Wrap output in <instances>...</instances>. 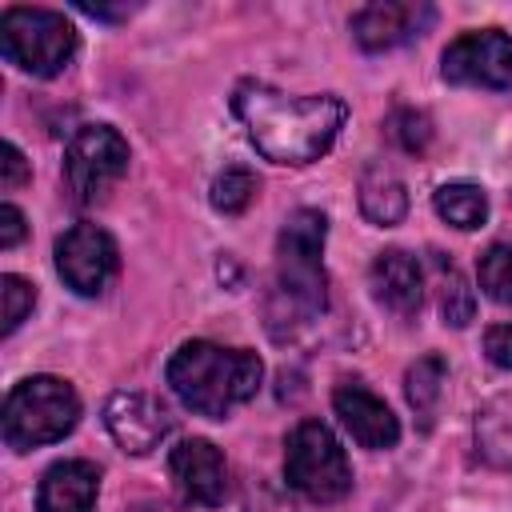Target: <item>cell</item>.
Segmentation results:
<instances>
[{
    "instance_id": "21",
    "label": "cell",
    "mask_w": 512,
    "mask_h": 512,
    "mask_svg": "<svg viewBox=\"0 0 512 512\" xmlns=\"http://www.w3.org/2000/svg\"><path fill=\"white\" fill-rule=\"evenodd\" d=\"M256 188H260V180H256L248 168L232 164V168H224V172L212 180V208L224 212V216H236V212H244V208L256 200Z\"/></svg>"
},
{
    "instance_id": "10",
    "label": "cell",
    "mask_w": 512,
    "mask_h": 512,
    "mask_svg": "<svg viewBox=\"0 0 512 512\" xmlns=\"http://www.w3.org/2000/svg\"><path fill=\"white\" fill-rule=\"evenodd\" d=\"M104 428L112 432V440H116L124 452L144 456V452H152V448L168 436L172 416H168V408H164L156 396H148V392H112V396L104 400Z\"/></svg>"
},
{
    "instance_id": "1",
    "label": "cell",
    "mask_w": 512,
    "mask_h": 512,
    "mask_svg": "<svg viewBox=\"0 0 512 512\" xmlns=\"http://www.w3.org/2000/svg\"><path fill=\"white\" fill-rule=\"evenodd\" d=\"M232 108L248 128L256 152L272 164H312L340 136L348 108L340 96H284L260 80H244L232 92Z\"/></svg>"
},
{
    "instance_id": "16",
    "label": "cell",
    "mask_w": 512,
    "mask_h": 512,
    "mask_svg": "<svg viewBox=\"0 0 512 512\" xmlns=\"http://www.w3.org/2000/svg\"><path fill=\"white\" fill-rule=\"evenodd\" d=\"M360 212L372 224H380V228L400 224L404 212H408V188H404V180L396 172H388V168H368L364 180H360Z\"/></svg>"
},
{
    "instance_id": "23",
    "label": "cell",
    "mask_w": 512,
    "mask_h": 512,
    "mask_svg": "<svg viewBox=\"0 0 512 512\" xmlns=\"http://www.w3.org/2000/svg\"><path fill=\"white\" fill-rule=\"evenodd\" d=\"M388 132L404 152H416V156L432 144V120L416 108H396L392 120H388Z\"/></svg>"
},
{
    "instance_id": "22",
    "label": "cell",
    "mask_w": 512,
    "mask_h": 512,
    "mask_svg": "<svg viewBox=\"0 0 512 512\" xmlns=\"http://www.w3.org/2000/svg\"><path fill=\"white\" fill-rule=\"evenodd\" d=\"M480 288L496 304H512V244H492L480 256Z\"/></svg>"
},
{
    "instance_id": "2",
    "label": "cell",
    "mask_w": 512,
    "mask_h": 512,
    "mask_svg": "<svg viewBox=\"0 0 512 512\" xmlns=\"http://www.w3.org/2000/svg\"><path fill=\"white\" fill-rule=\"evenodd\" d=\"M324 236L328 220L316 208H296L276 240V276L268 292V332L276 340L296 336L328 308V276H324Z\"/></svg>"
},
{
    "instance_id": "26",
    "label": "cell",
    "mask_w": 512,
    "mask_h": 512,
    "mask_svg": "<svg viewBox=\"0 0 512 512\" xmlns=\"http://www.w3.org/2000/svg\"><path fill=\"white\" fill-rule=\"evenodd\" d=\"M484 356L496 368H512V324H492L484 332Z\"/></svg>"
},
{
    "instance_id": "3",
    "label": "cell",
    "mask_w": 512,
    "mask_h": 512,
    "mask_svg": "<svg viewBox=\"0 0 512 512\" xmlns=\"http://www.w3.org/2000/svg\"><path fill=\"white\" fill-rule=\"evenodd\" d=\"M164 376L184 408L208 420H224L236 404L256 396L264 380V364L248 348H220L212 340H188L172 352Z\"/></svg>"
},
{
    "instance_id": "18",
    "label": "cell",
    "mask_w": 512,
    "mask_h": 512,
    "mask_svg": "<svg viewBox=\"0 0 512 512\" xmlns=\"http://www.w3.org/2000/svg\"><path fill=\"white\" fill-rule=\"evenodd\" d=\"M432 276H436V296H440V316H444V324L464 328V324L476 316V296H472L464 272H460L444 252H432Z\"/></svg>"
},
{
    "instance_id": "5",
    "label": "cell",
    "mask_w": 512,
    "mask_h": 512,
    "mask_svg": "<svg viewBox=\"0 0 512 512\" xmlns=\"http://www.w3.org/2000/svg\"><path fill=\"white\" fill-rule=\"evenodd\" d=\"M0 52L28 76H56L76 56V28L64 12L52 8H4Z\"/></svg>"
},
{
    "instance_id": "8",
    "label": "cell",
    "mask_w": 512,
    "mask_h": 512,
    "mask_svg": "<svg viewBox=\"0 0 512 512\" xmlns=\"http://www.w3.org/2000/svg\"><path fill=\"white\" fill-rule=\"evenodd\" d=\"M120 268L116 240L96 224H72L56 240V272L76 296H100Z\"/></svg>"
},
{
    "instance_id": "14",
    "label": "cell",
    "mask_w": 512,
    "mask_h": 512,
    "mask_svg": "<svg viewBox=\"0 0 512 512\" xmlns=\"http://www.w3.org/2000/svg\"><path fill=\"white\" fill-rule=\"evenodd\" d=\"M372 296L396 312V316H416L420 300H424V272L416 264V256H408L404 248H388L372 260Z\"/></svg>"
},
{
    "instance_id": "6",
    "label": "cell",
    "mask_w": 512,
    "mask_h": 512,
    "mask_svg": "<svg viewBox=\"0 0 512 512\" xmlns=\"http://www.w3.org/2000/svg\"><path fill=\"white\" fill-rule=\"evenodd\" d=\"M284 476L296 492H304L316 504H332L352 488V468L332 436L328 424L320 420H300L288 440H284Z\"/></svg>"
},
{
    "instance_id": "17",
    "label": "cell",
    "mask_w": 512,
    "mask_h": 512,
    "mask_svg": "<svg viewBox=\"0 0 512 512\" xmlns=\"http://www.w3.org/2000/svg\"><path fill=\"white\" fill-rule=\"evenodd\" d=\"M476 444L480 456L496 468H512V396H496L476 416Z\"/></svg>"
},
{
    "instance_id": "7",
    "label": "cell",
    "mask_w": 512,
    "mask_h": 512,
    "mask_svg": "<svg viewBox=\"0 0 512 512\" xmlns=\"http://www.w3.org/2000/svg\"><path fill=\"white\" fill-rule=\"evenodd\" d=\"M128 172V140L108 124H84L64 152V180L80 204L104 200Z\"/></svg>"
},
{
    "instance_id": "13",
    "label": "cell",
    "mask_w": 512,
    "mask_h": 512,
    "mask_svg": "<svg viewBox=\"0 0 512 512\" xmlns=\"http://www.w3.org/2000/svg\"><path fill=\"white\" fill-rule=\"evenodd\" d=\"M332 408L340 416V424L348 428V436L360 448H392L400 440V420L392 416V408L364 384H340L332 392Z\"/></svg>"
},
{
    "instance_id": "20",
    "label": "cell",
    "mask_w": 512,
    "mask_h": 512,
    "mask_svg": "<svg viewBox=\"0 0 512 512\" xmlns=\"http://www.w3.org/2000/svg\"><path fill=\"white\" fill-rule=\"evenodd\" d=\"M444 376H448V364L440 356H420L408 376H404V392H408V404L412 412L420 416V424L428 428L432 416H436V404H440V392H444Z\"/></svg>"
},
{
    "instance_id": "24",
    "label": "cell",
    "mask_w": 512,
    "mask_h": 512,
    "mask_svg": "<svg viewBox=\"0 0 512 512\" xmlns=\"http://www.w3.org/2000/svg\"><path fill=\"white\" fill-rule=\"evenodd\" d=\"M0 292H4V336H12L20 324H24V316L32 312V304H36V288L24 280V276H0Z\"/></svg>"
},
{
    "instance_id": "9",
    "label": "cell",
    "mask_w": 512,
    "mask_h": 512,
    "mask_svg": "<svg viewBox=\"0 0 512 512\" xmlns=\"http://www.w3.org/2000/svg\"><path fill=\"white\" fill-rule=\"evenodd\" d=\"M440 72L448 84H472V88H508L512 84V40L500 28L464 32L444 48Z\"/></svg>"
},
{
    "instance_id": "12",
    "label": "cell",
    "mask_w": 512,
    "mask_h": 512,
    "mask_svg": "<svg viewBox=\"0 0 512 512\" xmlns=\"http://www.w3.org/2000/svg\"><path fill=\"white\" fill-rule=\"evenodd\" d=\"M432 24V8L420 0H380V4H364L352 16V36L360 48L368 52H384L396 48L412 36H420Z\"/></svg>"
},
{
    "instance_id": "27",
    "label": "cell",
    "mask_w": 512,
    "mask_h": 512,
    "mask_svg": "<svg viewBox=\"0 0 512 512\" xmlns=\"http://www.w3.org/2000/svg\"><path fill=\"white\" fill-rule=\"evenodd\" d=\"M28 180V160H24V152L8 140L4 144V176H0V184H4V192H12V188H20Z\"/></svg>"
},
{
    "instance_id": "28",
    "label": "cell",
    "mask_w": 512,
    "mask_h": 512,
    "mask_svg": "<svg viewBox=\"0 0 512 512\" xmlns=\"http://www.w3.org/2000/svg\"><path fill=\"white\" fill-rule=\"evenodd\" d=\"M24 240V212L16 204L0 208V248H16Z\"/></svg>"
},
{
    "instance_id": "11",
    "label": "cell",
    "mask_w": 512,
    "mask_h": 512,
    "mask_svg": "<svg viewBox=\"0 0 512 512\" xmlns=\"http://www.w3.org/2000/svg\"><path fill=\"white\" fill-rule=\"evenodd\" d=\"M168 472H172V480H176L184 500L204 504V508L224 504L228 464H224L216 444H208V440H180L172 448V456H168Z\"/></svg>"
},
{
    "instance_id": "4",
    "label": "cell",
    "mask_w": 512,
    "mask_h": 512,
    "mask_svg": "<svg viewBox=\"0 0 512 512\" xmlns=\"http://www.w3.org/2000/svg\"><path fill=\"white\" fill-rule=\"evenodd\" d=\"M80 420V396L60 376H28L4 400V444L32 452L64 440Z\"/></svg>"
},
{
    "instance_id": "15",
    "label": "cell",
    "mask_w": 512,
    "mask_h": 512,
    "mask_svg": "<svg viewBox=\"0 0 512 512\" xmlns=\"http://www.w3.org/2000/svg\"><path fill=\"white\" fill-rule=\"evenodd\" d=\"M100 492V468L88 460H60L36 488V512H92Z\"/></svg>"
},
{
    "instance_id": "19",
    "label": "cell",
    "mask_w": 512,
    "mask_h": 512,
    "mask_svg": "<svg viewBox=\"0 0 512 512\" xmlns=\"http://www.w3.org/2000/svg\"><path fill=\"white\" fill-rule=\"evenodd\" d=\"M440 220H448L452 228H480L488 220V196L480 184H468V180H452V184H440L436 196H432Z\"/></svg>"
},
{
    "instance_id": "25",
    "label": "cell",
    "mask_w": 512,
    "mask_h": 512,
    "mask_svg": "<svg viewBox=\"0 0 512 512\" xmlns=\"http://www.w3.org/2000/svg\"><path fill=\"white\" fill-rule=\"evenodd\" d=\"M244 512H296V504L272 480H252L244 492Z\"/></svg>"
}]
</instances>
